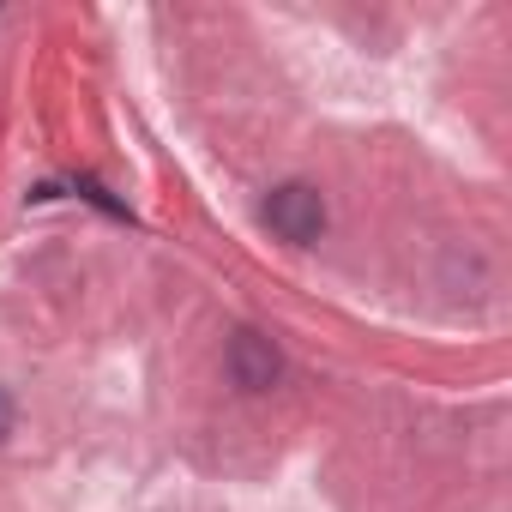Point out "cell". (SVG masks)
<instances>
[{
    "label": "cell",
    "mask_w": 512,
    "mask_h": 512,
    "mask_svg": "<svg viewBox=\"0 0 512 512\" xmlns=\"http://www.w3.org/2000/svg\"><path fill=\"white\" fill-rule=\"evenodd\" d=\"M229 362H235V380H241V386H253V392L278 380V356H272V350L260 344V332H241V338H235V356H229Z\"/></svg>",
    "instance_id": "cell-2"
},
{
    "label": "cell",
    "mask_w": 512,
    "mask_h": 512,
    "mask_svg": "<svg viewBox=\"0 0 512 512\" xmlns=\"http://www.w3.org/2000/svg\"><path fill=\"white\" fill-rule=\"evenodd\" d=\"M266 223H272L284 241L308 247V241H320V229H326V205H320V193H314V187L290 181V187H278V193L266 199Z\"/></svg>",
    "instance_id": "cell-1"
},
{
    "label": "cell",
    "mask_w": 512,
    "mask_h": 512,
    "mask_svg": "<svg viewBox=\"0 0 512 512\" xmlns=\"http://www.w3.org/2000/svg\"><path fill=\"white\" fill-rule=\"evenodd\" d=\"M7 428H13V398L0 392V440H7Z\"/></svg>",
    "instance_id": "cell-3"
}]
</instances>
